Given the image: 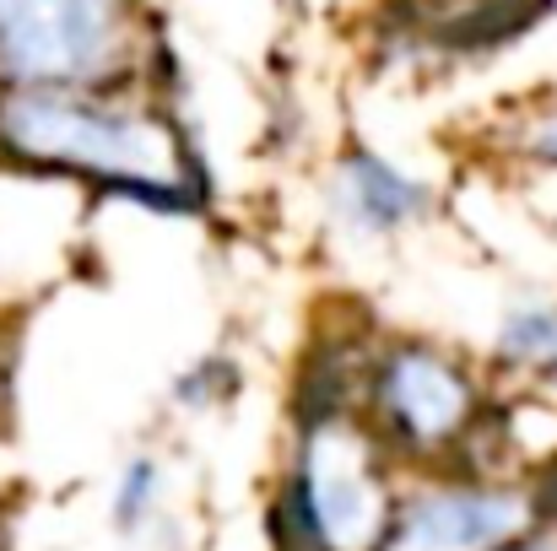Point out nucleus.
Instances as JSON below:
<instances>
[{"mask_svg": "<svg viewBox=\"0 0 557 551\" xmlns=\"http://www.w3.org/2000/svg\"><path fill=\"white\" fill-rule=\"evenodd\" d=\"M0 168L82 184L158 216H200L211 168L163 82L141 87H5Z\"/></svg>", "mask_w": 557, "mask_h": 551, "instance_id": "f257e3e1", "label": "nucleus"}, {"mask_svg": "<svg viewBox=\"0 0 557 551\" xmlns=\"http://www.w3.org/2000/svg\"><path fill=\"white\" fill-rule=\"evenodd\" d=\"M406 471L358 405V347L309 367L293 395L276 525L287 551H379Z\"/></svg>", "mask_w": 557, "mask_h": 551, "instance_id": "f03ea898", "label": "nucleus"}, {"mask_svg": "<svg viewBox=\"0 0 557 551\" xmlns=\"http://www.w3.org/2000/svg\"><path fill=\"white\" fill-rule=\"evenodd\" d=\"M358 405L406 476L487 465L498 395L487 367L428 336H369L358 347Z\"/></svg>", "mask_w": 557, "mask_h": 551, "instance_id": "7ed1b4c3", "label": "nucleus"}, {"mask_svg": "<svg viewBox=\"0 0 557 551\" xmlns=\"http://www.w3.org/2000/svg\"><path fill=\"white\" fill-rule=\"evenodd\" d=\"M5 87H141L163 82L147 0H0Z\"/></svg>", "mask_w": 557, "mask_h": 551, "instance_id": "20e7f679", "label": "nucleus"}, {"mask_svg": "<svg viewBox=\"0 0 557 551\" xmlns=\"http://www.w3.org/2000/svg\"><path fill=\"white\" fill-rule=\"evenodd\" d=\"M542 519L536 476L498 465H455L406 476L379 551H498Z\"/></svg>", "mask_w": 557, "mask_h": 551, "instance_id": "39448f33", "label": "nucleus"}, {"mask_svg": "<svg viewBox=\"0 0 557 551\" xmlns=\"http://www.w3.org/2000/svg\"><path fill=\"white\" fill-rule=\"evenodd\" d=\"M331 222L363 243H389L433 216V184L373 147H347L325 179Z\"/></svg>", "mask_w": 557, "mask_h": 551, "instance_id": "423d86ee", "label": "nucleus"}, {"mask_svg": "<svg viewBox=\"0 0 557 551\" xmlns=\"http://www.w3.org/2000/svg\"><path fill=\"white\" fill-rule=\"evenodd\" d=\"M411 33L433 38V49H471V43H509L525 33L547 0H389Z\"/></svg>", "mask_w": 557, "mask_h": 551, "instance_id": "0eeeda50", "label": "nucleus"}, {"mask_svg": "<svg viewBox=\"0 0 557 551\" xmlns=\"http://www.w3.org/2000/svg\"><path fill=\"white\" fill-rule=\"evenodd\" d=\"M493 367L504 378L531 384L557 405V303L547 298H520L498 314L493 330Z\"/></svg>", "mask_w": 557, "mask_h": 551, "instance_id": "6e6552de", "label": "nucleus"}, {"mask_svg": "<svg viewBox=\"0 0 557 551\" xmlns=\"http://www.w3.org/2000/svg\"><path fill=\"white\" fill-rule=\"evenodd\" d=\"M163 498H169V465L158 454H131L109 487V525L120 536H141L163 514Z\"/></svg>", "mask_w": 557, "mask_h": 551, "instance_id": "1a4fd4ad", "label": "nucleus"}, {"mask_svg": "<svg viewBox=\"0 0 557 551\" xmlns=\"http://www.w3.org/2000/svg\"><path fill=\"white\" fill-rule=\"evenodd\" d=\"M498 147H504V158H515V163H525V168L557 174V92H542V98L520 103V109L504 120Z\"/></svg>", "mask_w": 557, "mask_h": 551, "instance_id": "9d476101", "label": "nucleus"}, {"mask_svg": "<svg viewBox=\"0 0 557 551\" xmlns=\"http://www.w3.org/2000/svg\"><path fill=\"white\" fill-rule=\"evenodd\" d=\"M227 395H233V367L222 363V358L195 363V373H185V378L174 384V400H180L185 411H211V405L227 400Z\"/></svg>", "mask_w": 557, "mask_h": 551, "instance_id": "9b49d317", "label": "nucleus"}, {"mask_svg": "<svg viewBox=\"0 0 557 551\" xmlns=\"http://www.w3.org/2000/svg\"><path fill=\"white\" fill-rule=\"evenodd\" d=\"M498 551H557V514H542L536 525H525L520 536H509Z\"/></svg>", "mask_w": 557, "mask_h": 551, "instance_id": "f8f14e48", "label": "nucleus"}]
</instances>
